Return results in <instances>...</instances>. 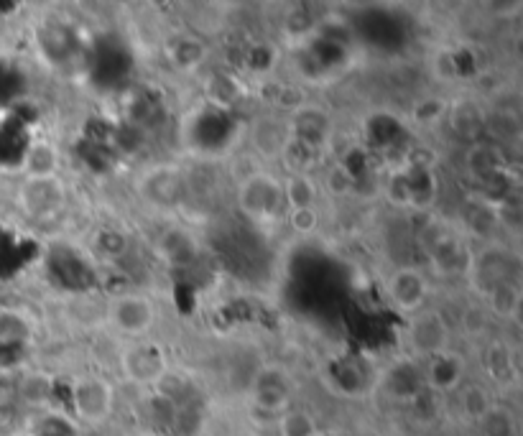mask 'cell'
Returning a JSON list of instances; mask_svg holds the SVG:
<instances>
[{
	"label": "cell",
	"mask_w": 523,
	"mask_h": 436,
	"mask_svg": "<svg viewBox=\"0 0 523 436\" xmlns=\"http://www.w3.org/2000/svg\"><path fill=\"white\" fill-rule=\"evenodd\" d=\"M419 245L432 258L434 266L447 276L472 268V253L462 243L460 235L442 220H427L419 230Z\"/></svg>",
	"instance_id": "obj_2"
},
{
	"label": "cell",
	"mask_w": 523,
	"mask_h": 436,
	"mask_svg": "<svg viewBox=\"0 0 523 436\" xmlns=\"http://www.w3.org/2000/svg\"><path fill=\"white\" fill-rule=\"evenodd\" d=\"M159 250L164 255V261L174 268H187L197 261V243L192 235L182 227H169L159 240Z\"/></svg>",
	"instance_id": "obj_16"
},
{
	"label": "cell",
	"mask_w": 523,
	"mask_h": 436,
	"mask_svg": "<svg viewBox=\"0 0 523 436\" xmlns=\"http://www.w3.org/2000/svg\"><path fill=\"white\" fill-rule=\"evenodd\" d=\"M74 416L85 424H103L115 408V388L100 375H82L72 383Z\"/></svg>",
	"instance_id": "obj_5"
},
{
	"label": "cell",
	"mask_w": 523,
	"mask_h": 436,
	"mask_svg": "<svg viewBox=\"0 0 523 436\" xmlns=\"http://www.w3.org/2000/svg\"><path fill=\"white\" fill-rule=\"evenodd\" d=\"M485 123H488V118H485L483 108H478L472 100L457 102L455 110L450 113L452 131L462 138H478L485 131Z\"/></svg>",
	"instance_id": "obj_18"
},
{
	"label": "cell",
	"mask_w": 523,
	"mask_h": 436,
	"mask_svg": "<svg viewBox=\"0 0 523 436\" xmlns=\"http://www.w3.org/2000/svg\"><path fill=\"white\" fill-rule=\"evenodd\" d=\"M286 210H314L319 202V182L312 174H289L284 179Z\"/></svg>",
	"instance_id": "obj_17"
},
{
	"label": "cell",
	"mask_w": 523,
	"mask_h": 436,
	"mask_svg": "<svg viewBox=\"0 0 523 436\" xmlns=\"http://www.w3.org/2000/svg\"><path fill=\"white\" fill-rule=\"evenodd\" d=\"M490 312L501 319H516L521 312V284H501L485 294Z\"/></svg>",
	"instance_id": "obj_19"
},
{
	"label": "cell",
	"mask_w": 523,
	"mask_h": 436,
	"mask_svg": "<svg viewBox=\"0 0 523 436\" xmlns=\"http://www.w3.org/2000/svg\"><path fill=\"white\" fill-rule=\"evenodd\" d=\"M462 375H465V365H462L460 357L452 355L450 350L437 357H429L427 383L434 391H457V388H462Z\"/></svg>",
	"instance_id": "obj_15"
},
{
	"label": "cell",
	"mask_w": 523,
	"mask_h": 436,
	"mask_svg": "<svg viewBox=\"0 0 523 436\" xmlns=\"http://www.w3.org/2000/svg\"><path fill=\"white\" fill-rule=\"evenodd\" d=\"M18 207L29 220H57L67 207V187H64L59 176L23 179L21 187H18Z\"/></svg>",
	"instance_id": "obj_4"
},
{
	"label": "cell",
	"mask_w": 523,
	"mask_h": 436,
	"mask_svg": "<svg viewBox=\"0 0 523 436\" xmlns=\"http://www.w3.org/2000/svg\"><path fill=\"white\" fill-rule=\"evenodd\" d=\"M388 299L401 309V312L416 314L424 309V301H427V278L421 276V271L416 268H398L388 276Z\"/></svg>",
	"instance_id": "obj_11"
},
{
	"label": "cell",
	"mask_w": 523,
	"mask_h": 436,
	"mask_svg": "<svg viewBox=\"0 0 523 436\" xmlns=\"http://www.w3.org/2000/svg\"><path fill=\"white\" fill-rule=\"evenodd\" d=\"M120 370L138 386H159V380L169 373V360L154 342H136L120 355Z\"/></svg>",
	"instance_id": "obj_6"
},
{
	"label": "cell",
	"mask_w": 523,
	"mask_h": 436,
	"mask_svg": "<svg viewBox=\"0 0 523 436\" xmlns=\"http://www.w3.org/2000/svg\"><path fill=\"white\" fill-rule=\"evenodd\" d=\"M483 436H516V419L508 408L490 406L478 421Z\"/></svg>",
	"instance_id": "obj_23"
},
{
	"label": "cell",
	"mask_w": 523,
	"mask_h": 436,
	"mask_svg": "<svg viewBox=\"0 0 523 436\" xmlns=\"http://www.w3.org/2000/svg\"><path fill=\"white\" fill-rule=\"evenodd\" d=\"M409 342L424 360L437 357L447 352L450 347V327L439 317L437 312H416V317L409 322Z\"/></svg>",
	"instance_id": "obj_9"
},
{
	"label": "cell",
	"mask_w": 523,
	"mask_h": 436,
	"mask_svg": "<svg viewBox=\"0 0 523 436\" xmlns=\"http://www.w3.org/2000/svg\"><path fill=\"white\" fill-rule=\"evenodd\" d=\"M470 273L472 284L483 296L501 284H521L518 258L516 255H508L506 250H488L480 258H472Z\"/></svg>",
	"instance_id": "obj_8"
},
{
	"label": "cell",
	"mask_w": 523,
	"mask_h": 436,
	"mask_svg": "<svg viewBox=\"0 0 523 436\" xmlns=\"http://www.w3.org/2000/svg\"><path fill=\"white\" fill-rule=\"evenodd\" d=\"M207 97L215 102L217 108H230V105H235V100H240V85L230 74H217L207 82Z\"/></svg>",
	"instance_id": "obj_24"
},
{
	"label": "cell",
	"mask_w": 523,
	"mask_h": 436,
	"mask_svg": "<svg viewBox=\"0 0 523 436\" xmlns=\"http://www.w3.org/2000/svg\"><path fill=\"white\" fill-rule=\"evenodd\" d=\"M251 398L258 411L271 416H281L289 408L291 386L289 378L279 368H266L256 375L251 388Z\"/></svg>",
	"instance_id": "obj_10"
},
{
	"label": "cell",
	"mask_w": 523,
	"mask_h": 436,
	"mask_svg": "<svg viewBox=\"0 0 523 436\" xmlns=\"http://www.w3.org/2000/svg\"><path fill=\"white\" fill-rule=\"evenodd\" d=\"M156 319H159V306L148 294L141 291H123V294L113 296L108 304V322L110 327L123 337L131 340H141L154 329Z\"/></svg>",
	"instance_id": "obj_3"
},
{
	"label": "cell",
	"mask_w": 523,
	"mask_h": 436,
	"mask_svg": "<svg viewBox=\"0 0 523 436\" xmlns=\"http://www.w3.org/2000/svg\"><path fill=\"white\" fill-rule=\"evenodd\" d=\"M171 59H174L177 67L194 69L205 59V46L194 39H179L177 44H174V51H171Z\"/></svg>",
	"instance_id": "obj_25"
},
{
	"label": "cell",
	"mask_w": 523,
	"mask_h": 436,
	"mask_svg": "<svg viewBox=\"0 0 523 436\" xmlns=\"http://www.w3.org/2000/svg\"><path fill=\"white\" fill-rule=\"evenodd\" d=\"M21 169L26 179H44V176H59L62 169V151L49 138H36L26 148L21 161Z\"/></svg>",
	"instance_id": "obj_13"
},
{
	"label": "cell",
	"mask_w": 523,
	"mask_h": 436,
	"mask_svg": "<svg viewBox=\"0 0 523 436\" xmlns=\"http://www.w3.org/2000/svg\"><path fill=\"white\" fill-rule=\"evenodd\" d=\"M138 192L156 210H174V207L182 204L187 189H184V176L177 166L161 164L143 171L141 182H138Z\"/></svg>",
	"instance_id": "obj_7"
},
{
	"label": "cell",
	"mask_w": 523,
	"mask_h": 436,
	"mask_svg": "<svg viewBox=\"0 0 523 436\" xmlns=\"http://www.w3.org/2000/svg\"><path fill=\"white\" fill-rule=\"evenodd\" d=\"M281 164L289 169V174H312L314 164H317V148L307 146V143H299L291 138L289 146H286L284 156H281Z\"/></svg>",
	"instance_id": "obj_22"
},
{
	"label": "cell",
	"mask_w": 523,
	"mask_h": 436,
	"mask_svg": "<svg viewBox=\"0 0 523 436\" xmlns=\"http://www.w3.org/2000/svg\"><path fill=\"white\" fill-rule=\"evenodd\" d=\"M289 133L294 141L307 143L319 151L330 138V118L317 108H304L289 120Z\"/></svg>",
	"instance_id": "obj_14"
},
{
	"label": "cell",
	"mask_w": 523,
	"mask_h": 436,
	"mask_svg": "<svg viewBox=\"0 0 523 436\" xmlns=\"http://www.w3.org/2000/svg\"><path fill=\"white\" fill-rule=\"evenodd\" d=\"M276 426H279V436H322L317 419L304 408H286Z\"/></svg>",
	"instance_id": "obj_20"
},
{
	"label": "cell",
	"mask_w": 523,
	"mask_h": 436,
	"mask_svg": "<svg viewBox=\"0 0 523 436\" xmlns=\"http://www.w3.org/2000/svg\"><path fill=\"white\" fill-rule=\"evenodd\" d=\"M92 250L105 261H118L128 253V235L123 230H115V227H103L92 238Z\"/></svg>",
	"instance_id": "obj_21"
},
{
	"label": "cell",
	"mask_w": 523,
	"mask_h": 436,
	"mask_svg": "<svg viewBox=\"0 0 523 436\" xmlns=\"http://www.w3.org/2000/svg\"><path fill=\"white\" fill-rule=\"evenodd\" d=\"M291 141L289 120H281L276 115H261L251 125V146L266 161H281L286 146Z\"/></svg>",
	"instance_id": "obj_12"
},
{
	"label": "cell",
	"mask_w": 523,
	"mask_h": 436,
	"mask_svg": "<svg viewBox=\"0 0 523 436\" xmlns=\"http://www.w3.org/2000/svg\"><path fill=\"white\" fill-rule=\"evenodd\" d=\"M490 406H493V403H490L488 393H485L480 386L462 388V411H465L467 419L480 421Z\"/></svg>",
	"instance_id": "obj_26"
},
{
	"label": "cell",
	"mask_w": 523,
	"mask_h": 436,
	"mask_svg": "<svg viewBox=\"0 0 523 436\" xmlns=\"http://www.w3.org/2000/svg\"><path fill=\"white\" fill-rule=\"evenodd\" d=\"M286 220H289L294 233L312 235L319 227V212L317 207H314V210H294V212H286Z\"/></svg>",
	"instance_id": "obj_27"
},
{
	"label": "cell",
	"mask_w": 523,
	"mask_h": 436,
	"mask_svg": "<svg viewBox=\"0 0 523 436\" xmlns=\"http://www.w3.org/2000/svg\"><path fill=\"white\" fill-rule=\"evenodd\" d=\"M235 202H238V210L258 225L281 220L289 212L284 199V179L271 171H253L245 176L238 184Z\"/></svg>",
	"instance_id": "obj_1"
}]
</instances>
